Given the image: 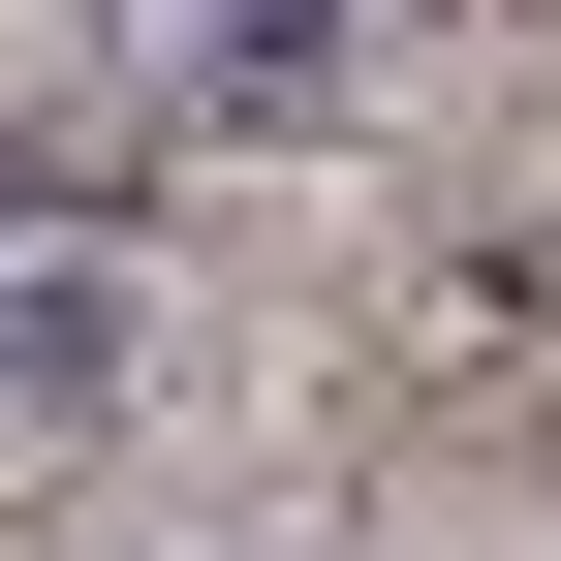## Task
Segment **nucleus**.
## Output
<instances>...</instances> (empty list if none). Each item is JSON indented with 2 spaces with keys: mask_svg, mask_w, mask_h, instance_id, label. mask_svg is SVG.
I'll return each instance as SVG.
<instances>
[{
  "mask_svg": "<svg viewBox=\"0 0 561 561\" xmlns=\"http://www.w3.org/2000/svg\"><path fill=\"white\" fill-rule=\"evenodd\" d=\"M94 94H157V125H219V157H280V125H343L375 94V0H32Z\"/></svg>",
  "mask_w": 561,
  "mask_h": 561,
  "instance_id": "obj_1",
  "label": "nucleus"
},
{
  "mask_svg": "<svg viewBox=\"0 0 561 561\" xmlns=\"http://www.w3.org/2000/svg\"><path fill=\"white\" fill-rule=\"evenodd\" d=\"M125 375H157V280H125L94 219H62V250H0V437H94Z\"/></svg>",
  "mask_w": 561,
  "mask_h": 561,
  "instance_id": "obj_2",
  "label": "nucleus"
},
{
  "mask_svg": "<svg viewBox=\"0 0 561 561\" xmlns=\"http://www.w3.org/2000/svg\"><path fill=\"white\" fill-rule=\"evenodd\" d=\"M0 250H32V125H0Z\"/></svg>",
  "mask_w": 561,
  "mask_h": 561,
  "instance_id": "obj_3",
  "label": "nucleus"
}]
</instances>
